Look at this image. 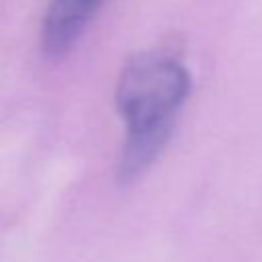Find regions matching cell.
I'll use <instances>...</instances> for the list:
<instances>
[{
	"mask_svg": "<svg viewBox=\"0 0 262 262\" xmlns=\"http://www.w3.org/2000/svg\"><path fill=\"white\" fill-rule=\"evenodd\" d=\"M190 92V74L176 53L151 49L133 55L123 68L115 100L127 127L121 174L133 178L166 145L174 117Z\"/></svg>",
	"mask_w": 262,
	"mask_h": 262,
	"instance_id": "cell-1",
	"label": "cell"
},
{
	"mask_svg": "<svg viewBox=\"0 0 262 262\" xmlns=\"http://www.w3.org/2000/svg\"><path fill=\"white\" fill-rule=\"evenodd\" d=\"M106 0H51L41 23V49L61 57L74 49Z\"/></svg>",
	"mask_w": 262,
	"mask_h": 262,
	"instance_id": "cell-2",
	"label": "cell"
}]
</instances>
